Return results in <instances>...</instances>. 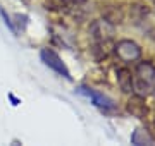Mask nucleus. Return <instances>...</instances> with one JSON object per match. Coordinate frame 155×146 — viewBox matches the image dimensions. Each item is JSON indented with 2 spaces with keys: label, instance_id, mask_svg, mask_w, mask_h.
<instances>
[{
  "label": "nucleus",
  "instance_id": "6",
  "mask_svg": "<svg viewBox=\"0 0 155 146\" xmlns=\"http://www.w3.org/2000/svg\"><path fill=\"white\" fill-rule=\"evenodd\" d=\"M131 141H133V144H153V143H155L153 138H152L147 131H143V129H136V131H134Z\"/></svg>",
  "mask_w": 155,
  "mask_h": 146
},
{
  "label": "nucleus",
  "instance_id": "3",
  "mask_svg": "<svg viewBox=\"0 0 155 146\" xmlns=\"http://www.w3.org/2000/svg\"><path fill=\"white\" fill-rule=\"evenodd\" d=\"M116 53L122 62H134L138 60L140 55H141V48L131 40H122V41L117 43Z\"/></svg>",
  "mask_w": 155,
  "mask_h": 146
},
{
  "label": "nucleus",
  "instance_id": "2",
  "mask_svg": "<svg viewBox=\"0 0 155 146\" xmlns=\"http://www.w3.org/2000/svg\"><path fill=\"white\" fill-rule=\"evenodd\" d=\"M40 55H41V60H43V64L47 65V67H50L52 71H55L57 74L64 76L66 79H71V72H69V69L66 67V64L62 62V59L57 55L54 50L45 48V50H41Z\"/></svg>",
  "mask_w": 155,
  "mask_h": 146
},
{
  "label": "nucleus",
  "instance_id": "1",
  "mask_svg": "<svg viewBox=\"0 0 155 146\" xmlns=\"http://www.w3.org/2000/svg\"><path fill=\"white\" fill-rule=\"evenodd\" d=\"M133 90L140 96H147L155 90V67L150 62H141L136 65L133 79Z\"/></svg>",
  "mask_w": 155,
  "mask_h": 146
},
{
  "label": "nucleus",
  "instance_id": "5",
  "mask_svg": "<svg viewBox=\"0 0 155 146\" xmlns=\"http://www.w3.org/2000/svg\"><path fill=\"white\" fill-rule=\"evenodd\" d=\"M117 81H119V86L124 93H133V76L127 69H119L117 71Z\"/></svg>",
  "mask_w": 155,
  "mask_h": 146
},
{
  "label": "nucleus",
  "instance_id": "4",
  "mask_svg": "<svg viewBox=\"0 0 155 146\" xmlns=\"http://www.w3.org/2000/svg\"><path fill=\"white\" fill-rule=\"evenodd\" d=\"M78 93H81V95L91 98V101H93L95 105L100 107V108H104V110H112V108H114V103H112L110 98H107L105 95H102V93L91 90V88H84V86H81V88L78 90Z\"/></svg>",
  "mask_w": 155,
  "mask_h": 146
}]
</instances>
